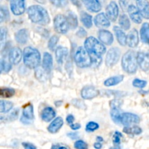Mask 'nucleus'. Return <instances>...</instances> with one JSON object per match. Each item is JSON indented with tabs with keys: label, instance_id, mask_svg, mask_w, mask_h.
I'll return each mask as SVG.
<instances>
[{
	"label": "nucleus",
	"instance_id": "nucleus-28",
	"mask_svg": "<svg viewBox=\"0 0 149 149\" xmlns=\"http://www.w3.org/2000/svg\"><path fill=\"white\" fill-rule=\"evenodd\" d=\"M123 75L115 76V77H110V78L107 79L104 81V85L106 86V87H111V86L116 85V84L122 82V81H123Z\"/></svg>",
	"mask_w": 149,
	"mask_h": 149
},
{
	"label": "nucleus",
	"instance_id": "nucleus-29",
	"mask_svg": "<svg viewBox=\"0 0 149 149\" xmlns=\"http://www.w3.org/2000/svg\"><path fill=\"white\" fill-rule=\"evenodd\" d=\"M23 116L29 120H32L34 119L33 107L31 103H29L24 106L23 109Z\"/></svg>",
	"mask_w": 149,
	"mask_h": 149
},
{
	"label": "nucleus",
	"instance_id": "nucleus-56",
	"mask_svg": "<svg viewBox=\"0 0 149 149\" xmlns=\"http://www.w3.org/2000/svg\"><path fill=\"white\" fill-rule=\"evenodd\" d=\"M119 4H121V7H122V8H123V10L124 9H125V7H126L127 6H126V4H128V2L127 1H119Z\"/></svg>",
	"mask_w": 149,
	"mask_h": 149
},
{
	"label": "nucleus",
	"instance_id": "nucleus-54",
	"mask_svg": "<svg viewBox=\"0 0 149 149\" xmlns=\"http://www.w3.org/2000/svg\"><path fill=\"white\" fill-rule=\"evenodd\" d=\"M51 149H68L65 146H61L59 145H53Z\"/></svg>",
	"mask_w": 149,
	"mask_h": 149
},
{
	"label": "nucleus",
	"instance_id": "nucleus-40",
	"mask_svg": "<svg viewBox=\"0 0 149 149\" xmlns=\"http://www.w3.org/2000/svg\"><path fill=\"white\" fill-rule=\"evenodd\" d=\"M99 128V125L95 122H90L86 125V131L87 132H93Z\"/></svg>",
	"mask_w": 149,
	"mask_h": 149
},
{
	"label": "nucleus",
	"instance_id": "nucleus-5",
	"mask_svg": "<svg viewBox=\"0 0 149 149\" xmlns=\"http://www.w3.org/2000/svg\"><path fill=\"white\" fill-rule=\"evenodd\" d=\"M76 64L79 68H87L92 65V59L90 53L83 47H79L74 56Z\"/></svg>",
	"mask_w": 149,
	"mask_h": 149
},
{
	"label": "nucleus",
	"instance_id": "nucleus-15",
	"mask_svg": "<svg viewBox=\"0 0 149 149\" xmlns=\"http://www.w3.org/2000/svg\"><path fill=\"white\" fill-rule=\"evenodd\" d=\"M99 40L106 45H112L113 42V36L110 31L101 29L98 31Z\"/></svg>",
	"mask_w": 149,
	"mask_h": 149
},
{
	"label": "nucleus",
	"instance_id": "nucleus-31",
	"mask_svg": "<svg viewBox=\"0 0 149 149\" xmlns=\"http://www.w3.org/2000/svg\"><path fill=\"white\" fill-rule=\"evenodd\" d=\"M81 21L87 29H90L93 26V17L85 12H81Z\"/></svg>",
	"mask_w": 149,
	"mask_h": 149
},
{
	"label": "nucleus",
	"instance_id": "nucleus-32",
	"mask_svg": "<svg viewBox=\"0 0 149 149\" xmlns=\"http://www.w3.org/2000/svg\"><path fill=\"white\" fill-rule=\"evenodd\" d=\"M123 132L127 135H138L142 133L143 130L139 127H125L123 130Z\"/></svg>",
	"mask_w": 149,
	"mask_h": 149
},
{
	"label": "nucleus",
	"instance_id": "nucleus-50",
	"mask_svg": "<svg viewBox=\"0 0 149 149\" xmlns=\"http://www.w3.org/2000/svg\"><path fill=\"white\" fill-rule=\"evenodd\" d=\"M68 136L72 140H77L79 138V133H76V132H71V133H68Z\"/></svg>",
	"mask_w": 149,
	"mask_h": 149
},
{
	"label": "nucleus",
	"instance_id": "nucleus-37",
	"mask_svg": "<svg viewBox=\"0 0 149 149\" xmlns=\"http://www.w3.org/2000/svg\"><path fill=\"white\" fill-rule=\"evenodd\" d=\"M9 17H10V15H9V12L7 9L1 6L0 7V22L2 23L4 20L9 19Z\"/></svg>",
	"mask_w": 149,
	"mask_h": 149
},
{
	"label": "nucleus",
	"instance_id": "nucleus-22",
	"mask_svg": "<svg viewBox=\"0 0 149 149\" xmlns=\"http://www.w3.org/2000/svg\"><path fill=\"white\" fill-rule=\"evenodd\" d=\"M63 125V119L60 117V116H58V117L55 118L52 121V122H51L50 125L48 126L47 130L50 133H56L59 131V130L61 129Z\"/></svg>",
	"mask_w": 149,
	"mask_h": 149
},
{
	"label": "nucleus",
	"instance_id": "nucleus-26",
	"mask_svg": "<svg viewBox=\"0 0 149 149\" xmlns=\"http://www.w3.org/2000/svg\"><path fill=\"white\" fill-rule=\"evenodd\" d=\"M15 38V40L17 43L20 44V45H25L27 42L28 38H29L28 31L24 29H20L18 31L16 32Z\"/></svg>",
	"mask_w": 149,
	"mask_h": 149
},
{
	"label": "nucleus",
	"instance_id": "nucleus-51",
	"mask_svg": "<svg viewBox=\"0 0 149 149\" xmlns=\"http://www.w3.org/2000/svg\"><path fill=\"white\" fill-rule=\"evenodd\" d=\"M74 119H75V118H74V116H73L72 114H69L68 115V116L66 117V122H68V124H70V125H72L73 122H74Z\"/></svg>",
	"mask_w": 149,
	"mask_h": 149
},
{
	"label": "nucleus",
	"instance_id": "nucleus-48",
	"mask_svg": "<svg viewBox=\"0 0 149 149\" xmlns=\"http://www.w3.org/2000/svg\"><path fill=\"white\" fill-rule=\"evenodd\" d=\"M22 145L24 147V149H36V147L30 143H23Z\"/></svg>",
	"mask_w": 149,
	"mask_h": 149
},
{
	"label": "nucleus",
	"instance_id": "nucleus-35",
	"mask_svg": "<svg viewBox=\"0 0 149 149\" xmlns=\"http://www.w3.org/2000/svg\"><path fill=\"white\" fill-rule=\"evenodd\" d=\"M15 91L14 89L13 88H9V87H1V90H0V95L1 97H4V98H8V97H13L15 95Z\"/></svg>",
	"mask_w": 149,
	"mask_h": 149
},
{
	"label": "nucleus",
	"instance_id": "nucleus-44",
	"mask_svg": "<svg viewBox=\"0 0 149 149\" xmlns=\"http://www.w3.org/2000/svg\"><path fill=\"white\" fill-rule=\"evenodd\" d=\"M72 103L74 106L79 108V109H85L86 106L84 104V103L83 101H81V100H79V99H74L72 100Z\"/></svg>",
	"mask_w": 149,
	"mask_h": 149
},
{
	"label": "nucleus",
	"instance_id": "nucleus-53",
	"mask_svg": "<svg viewBox=\"0 0 149 149\" xmlns=\"http://www.w3.org/2000/svg\"><path fill=\"white\" fill-rule=\"evenodd\" d=\"M20 121H21L22 123H24V124H26V125H29V124L31 123V122L30 120H29V119H26V118H24L23 116H22V118L20 119Z\"/></svg>",
	"mask_w": 149,
	"mask_h": 149
},
{
	"label": "nucleus",
	"instance_id": "nucleus-52",
	"mask_svg": "<svg viewBox=\"0 0 149 149\" xmlns=\"http://www.w3.org/2000/svg\"><path fill=\"white\" fill-rule=\"evenodd\" d=\"M70 127H71V129L74 130H79L81 128V125L79 123L72 124V125H70Z\"/></svg>",
	"mask_w": 149,
	"mask_h": 149
},
{
	"label": "nucleus",
	"instance_id": "nucleus-8",
	"mask_svg": "<svg viewBox=\"0 0 149 149\" xmlns=\"http://www.w3.org/2000/svg\"><path fill=\"white\" fill-rule=\"evenodd\" d=\"M121 51L118 47L111 48L106 57V64L108 67H112L117 63L120 58Z\"/></svg>",
	"mask_w": 149,
	"mask_h": 149
},
{
	"label": "nucleus",
	"instance_id": "nucleus-16",
	"mask_svg": "<svg viewBox=\"0 0 149 149\" xmlns=\"http://www.w3.org/2000/svg\"><path fill=\"white\" fill-rule=\"evenodd\" d=\"M22 59V51L19 47H14L10 51L9 53V61L12 64L19 63Z\"/></svg>",
	"mask_w": 149,
	"mask_h": 149
},
{
	"label": "nucleus",
	"instance_id": "nucleus-3",
	"mask_svg": "<svg viewBox=\"0 0 149 149\" xmlns=\"http://www.w3.org/2000/svg\"><path fill=\"white\" fill-rule=\"evenodd\" d=\"M122 67L128 74L135 73L138 68V61L135 52L129 50L124 55L122 60Z\"/></svg>",
	"mask_w": 149,
	"mask_h": 149
},
{
	"label": "nucleus",
	"instance_id": "nucleus-23",
	"mask_svg": "<svg viewBox=\"0 0 149 149\" xmlns=\"http://www.w3.org/2000/svg\"><path fill=\"white\" fill-rule=\"evenodd\" d=\"M113 31H114V33L116 34L118 42L122 46H125L127 44V36H126L125 32L122 30L121 28L118 27V26H114Z\"/></svg>",
	"mask_w": 149,
	"mask_h": 149
},
{
	"label": "nucleus",
	"instance_id": "nucleus-25",
	"mask_svg": "<svg viewBox=\"0 0 149 149\" xmlns=\"http://www.w3.org/2000/svg\"><path fill=\"white\" fill-rule=\"evenodd\" d=\"M52 57L49 52H45L43 56V61H42V66L46 72H50L52 68Z\"/></svg>",
	"mask_w": 149,
	"mask_h": 149
},
{
	"label": "nucleus",
	"instance_id": "nucleus-30",
	"mask_svg": "<svg viewBox=\"0 0 149 149\" xmlns=\"http://www.w3.org/2000/svg\"><path fill=\"white\" fill-rule=\"evenodd\" d=\"M66 18L68 20V24L71 29H75L78 26V20H77V15L73 12H68L66 15Z\"/></svg>",
	"mask_w": 149,
	"mask_h": 149
},
{
	"label": "nucleus",
	"instance_id": "nucleus-2",
	"mask_svg": "<svg viewBox=\"0 0 149 149\" xmlns=\"http://www.w3.org/2000/svg\"><path fill=\"white\" fill-rule=\"evenodd\" d=\"M41 55L39 51L32 47H27L23 50V62L27 67L36 68L40 63Z\"/></svg>",
	"mask_w": 149,
	"mask_h": 149
},
{
	"label": "nucleus",
	"instance_id": "nucleus-41",
	"mask_svg": "<svg viewBox=\"0 0 149 149\" xmlns=\"http://www.w3.org/2000/svg\"><path fill=\"white\" fill-rule=\"evenodd\" d=\"M123 138L122 134L119 132H115L114 135L113 137V142L116 146H119V145L121 143V140Z\"/></svg>",
	"mask_w": 149,
	"mask_h": 149
},
{
	"label": "nucleus",
	"instance_id": "nucleus-45",
	"mask_svg": "<svg viewBox=\"0 0 149 149\" xmlns=\"http://www.w3.org/2000/svg\"><path fill=\"white\" fill-rule=\"evenodd\" d=\"M0 41H1V46L2 47L4 42H5L6 38H7V30L5 28L1 27V33H0Z\"/></svg>",
	"mask_w": 149,
	"mask_h": 149
},
{
	"label": "nucleus",
	"instance_id": "nucleus-43",
	"mask_svg": "<svg viewBox=\"0 0 149 149\" xmlns=\"http://www.w3.org/2000/svg\"><path fill=\"white\" fill-rule=\"evenodd\" d=\"M19 114V109H15L12 111V113H10V114L9 116H7V120L10 121V122H13V121L16 120L18 117Z\"/></svg>",
	"mask_w": 149,
	"mask_h": 149
},
{
	"label": "nucleus",
	"instance_id": "nucleus-57",
	"mask_svg": "<svg viewBox=\"0 0 149 149\" xmlns=\"http://www.w3.org/2000/svg\"><path fill=\"white\" fill-rule=\"evenodd\" d=\"M97 141H98L99 143H100V142H103V138H101V137H97Z\"/></svg>",
	"mask_w": 149,
	"mask_h": 149
},
{
	"label": "nucleus",
	"instance_id": "nucleus-38",
	"mask_svg": "<svg viewBox=\"0 0 149 149\" xmlns=\"http://www.w3.org/2000/svg\"><path fill=\"white\" fill-rule=\"evenodd\" d=\"M147 81L145 80H141L139 79H135L132 81V85L137 88H143L146 86Z\"/></svg>",
	"mask_w": 149,
	"mask_h": 149
},
{
	"label": "nucleus",
	"instance_id": "nucleus-11",
	"mask_svg": "<svg viewBox=\"0 0 149 149\" xmlns=\"http://www.w3.org/2000/svg\"><path fill=\"white\" fill-rule=\"evenodd\" d=\"M10 9L14 15H20L25 12V1L23 0H12L10 1Z\"/></svg>",
	"mask_w": 149,
	"mask_h": 149
},
{
	"label": "nucleus",
	"instance_id": "nucleus-14",
	"mask_svg": "<svg viewBox=\"0 0 149 149\" xmlns=\"http://www.w3.org/2000/svg\"><path fill=\"white\" fill-rule=\"evenodd\" d=\"M95 24L97 27L100 28V29H106L110 26V20L108 18L107 16L103 13H99L98 15L95 17Z\"/></svg>",
	"mask_w": 149,
	"mask_h": 149
},
{
	"label": "nucleus",
	"instance_id": "nucleus-17",
	"mask_svg": "<svg viewBox=\"0 0 149 149\" xmlns=\"http://www.w3.org/2000/svg\"><path fill=\"white\" fill-rule=\"evenodd\" d=\"M128 13L132 19V21L135 22L137 24H139L142 22V16H141V13H140L139 10L137 8L136 6H134L133 4H131L128 7Z\"/></svg>",
	"mask_w": 149,
	"mask_h": 149
},
{
	"label": "nucleus",
	"instance_id": "nucleus-13",
	"mask_svg": "<svg viewBox=\"0 0 149 149\" xmlns=\"http://www.w3.org/2000/svg\"><path fill=\"white\" fill-rule=\"evenodd\" d=\"M99 95V91L94 87L87 86L84 87L81 91V95L83 99L86 100H91L95 98Z\"/></svg>",
	"mask_w": 149,
	"mask_h": 149
},
{
	"label": "nucleus",
	"instance_id": "nucleus-4",
	"mask_svg": "<svg viewBox=\"0 0 149 149\" xmlns=\"http://www.w3.org/2000/svg\"><path fill=\"white\" fill-rule=\"evenodd\" d=\"M84 47L90 54L100 55L106 52V48L100 41H98L93 36H90L84 42Z\"/></svg>",
	"mask_w": 149,
	"mask_h": 149
},
{
	"label": "nucleus",
	"instance_id": "nucleus-36",
	"mask_svg": "<svg viewBox=\"0 0 149 149\" xmlns=\"http://www.w3.org/2000/svg\"><path fill=\"white\" fill-rule=\"evenodd\" d=\"M1 73H7L12 69V64L3 59L1 60Z\"/></svg>",
	"mask_w": 149,
	"mask_h": 149
},
{
	"label": "nucleus",
	"instance_id": "nucleus-24",
	"mask_svg": "<svg viewBox=\"0 0 149 149\" xmlns=\"http://www.w3.org/2000/svg\"><path fill=\"white\" fill-rule=\"evenodd\" d=\"M55 111L52 107H47L43 109L41 114L42 120L45 122H49L52 120L55 116Z\"/></svg>",
	"mask_w": 149,
	"mask_h": 149
},
{
	"label": "nucleus",
	"instance_id": "nucleus-27",
	"mask_svg": "<svg viewBox=\"0 0 149 149\" xmlns=\"http://www.w3.org/2000/svg\"><path fill=\"white\" fill-rule=\"evenodd\" d=\"M141 39L143 43L149 45V23H144L141 29Z\"/></svg>",
	"mask_w": 149,
	"mask_h": 149
},
{
	"label": "nucleus",
	"instance_id": "nucleus-58",
	"mask_svg": "<svg viewBox=\"0 0 149 149\" xmlns=\"http://www.w3.org/2000/svg\"><path fill=\"white\" fill-rule=\"evenodd\" d=\"M110 149H121L119 148V146H115V147H112V148H111Z\"/></svg>",
	"mask_w": 149,
	"mask_h": 149
},
{
	"label": "nucleus",
	"instance_id": "nucleus-20",
	"mask_svg": "<svg viewBox=\"0 0 149 149\" xmlns=\"http://www.w3.org/2000/svg\"><path fill=\"white\" fill-rule=\"evenodd\" d=\"M139 43V36L138 31L135 29H132L127 36V45L130 47H136Z\"/></svg>",
	"mask_w": 149,
	"mask_h": 149
},
{
	"label": "nucleus",
	"instance_id": "nucleus-18",
	"mask_svg": "<svg viewBox=\"0 0 149 149\" xmlns=\"http://www.w3.org/2000/svg\"><path fill=\"white\" fill-rule=\"evenodd\" d=\"M137 8L139 10L141 16L146 19H149V2L148 1L139 0L136 1Z\"/></svg>",
	"mask_w": 149,
	"mask_h": 149
},
{
	"label": "nucleus",
	"instance_id": "nucleus-34",
	"mask_svg": "<svg viewBox=\"0 0 149 149\" xmlns=\"http://www.w3.org/2000/svg\"><path fill=\"white\" fill-rule=\"evenodd\" d=\"M13 103L10 101L1 100L0 101V111L1 113H7L13 109Z\"/></svg>",
	"mask_w": 149,
	"mask_h": 149
},
{
	"label": "nucleus",
	"instance_id": "nucleus-9",
	"mask_svg": "<svg viewBox=\"0 0 149 149\" xmlns=\"http://www.w3.org/2000/svg\"><path fill=\"white\" fill-rule=\"evenodd\" d=\"M140 117L132 113H123L121 117V124L126 127H130L135 124L140 123Z\"/></svg>",
	"mask_w": 149,
	"mask_h": 149
},
{
	"label": "nucleus",
	"instance_id": "nucleus-42",
	"mask_svg": "<svg viewBox=\"0 0 149 149\" xmlns=\"http://www.w3.org/2000/svg\"><path fill=\"white\" fill-rule=\"evenodd\" d=\"M74 148L76 149H88V145L84 141L79 140L74 143Z\"/></svg>",
	"mask_w": 149,
	"mask_h": 149
},
{
	"label": "nucleus",
	"instance_id": "nucleus-7",
	"mask_svg": "<svg viewBox=\"0 0 149 149\" xmlns=\"http://www.w3.org/2000/svg\"><path fill=\"white\" fill-rule=\"evenodd\" d=\"M123 102L122 100L119 99H114L111 100L110 103V106L111 111V116L112 120L116 124H120L121 117H122V111H121V106Z\"/></svg>",
	"mask_w": 149,
	"mask_h": 149
},
{
	"label": "nucleus",
	"instance_id": "nucleus-33",
	"mask_svg": "<svg viewBox=\"0 0 149 149\" xmlns=\"http://www.w3.org/2000/svg\"><path fill=\"white\" fill-rule=\"evenodd\" d=\"M119 23L120 25L121 28L125 31L130 29L131 26L130 19L128 18L127 15H122L120 16L119 20Z\"/></svg>",
	"mask_w": 149,
	"mask_h": 149
},
{
	"label": "nucleus",
	"instance_id": "nucleus-21",
	"mask_svg": "<svg viewBox=\"0 0 149 149\" xmlns=\"http://www.w3.org/2000/svg\"><path fill=\"white\" fill-rule=\"evenodd\" d=\"M68 54V49L63 47H58L55 51V57H56L57 62L62 65L64 61L66 59Z\"/></svg>",
	"mask_w": 149,
	"mask_h": 149
},
{
	"label": "nucleus",
	"instance_id": "nucleus-10",
	"mask_svg": "<svg viewBox=\"0 0 149 149\" xmlns=\"http://www.w3.org/2000/svg\"><path fill=\"white\" fill-rule=\"evenodd\" d=\"M119 15V7L115 1H111L106 7V16L109 20L116 21Z\"/></svg>",
	"mask_w": 149,
	"mask_h": 149
},
{
	"label": "nucleus",
	"instance_id": "nucleus-12",
	"mask_svg": "<svg viewBox=\"0 0 149 149\" xmlns=\"http://www.w3.org/2000/svg\"><path fill=\"white\" fill-rule=\"evenodd\" d=\"M137 61L140 68L144 71H149V53L138 52L137 55Z\"/></svg>",
	"mask_w": 149,
	"mask_h": 149
},
{
	"label": "nucleus",
	"instance_id": "nucleus-6",
	"mask_svg": "<svg viewBox=\"0 0 149 149\" xmlns=\"http://www.w3.org/2000/svg\"><path fill=\"white\" fill-rule=\"evenodd\" d=\"M54 28L58 33H66L70 28L66 17L63 15H57L54 19Z\"/></svg>",
	"mask_w": 149,
	"mask_h": 149
},
{
	"label": "nucleus",
	"instance_id": "nucleus-47",
	"mask_svg": "<svg viewBox=\"0 0 149 149\" xmlns=\"http://www.w3.org/2000/svg\"><path fill=\"white\" fill-rule=\"evenodd\" d=\"M51 3L55 4L56 7H63L65 4H67V1H50Z\"/></svg>",
	"mask_w": 149,
	"mask_h": 149
},
{
	"label": "nucleus",
	"instance_id": "nucleus-49",
	"mask_svg": "<svg viewBox=\"0 0 149 149\" xmlns=\"http://www.w3.org/2000/svg\"><path fill=\"white\" fill-rule=\"evenodd\" d=\"M86 35H87V32H86V31L84 30V29H82V28H80L78 32H77V36L80 38H83L84 37V36H86Z\"/></svg>",
	"mask_w": 149,
	"mask_h": 149
},
{
	"label": "nucleus",
	"instance_id": "nucleus-46",
	"mask_svg": "<svg viewBox=\"0 0 149 149\" xmlns=\"http://www.w3.org/2000/svg\"><path fill=\"white\" fill-rule=\"evenodd\" d=\"M36 76L37 77V79H39L41 81H45V79H44V72L42 69H37L36 71Z\"/></svg>",
	"mask_w": 149,
	"mask_h": 149
},
{
	"label": "nucleus",
	"instance_id": "nucleus-39",
	"mask_svg": "<svg viewBox=\"0 0 149 149\" xmlns=\"http://www.w3.org/2000/svg\"><path fill=\"white\" fill-rule=\"evenodd\" d=\"M58 40H59L58 36H55H55H52L49 39V42H48V47H49V49H51V50H53L55 47L56 46L57 43L58 42Z\"/></svg>",
	"mask_w": 149,
	"mask_h": 149
},
{
	"label": "nucleus",
	"instance_id": "nucleus-1",
	"mask_svg": "<svg viewBox=\"0 0 149 149\" xmlns=\"http://www.w3.org/2000/svg\"><path fill=\"white\" fill-rule=\"evenodd\" d=\"M28 15L33 23L40 25H47L50 21L47 11L39 5H32L28 9Z\"/></svg>",
	"mask_w": 149,
	"mask_h": 149
},
{
	"label": "nucleus",
	"instance_id": "nucleus-19",
	"mask_svg": "<svg viewBox=\"0 0 149 149\" xmlns=\"http://www.w3.org/2000/svg\"><path fill=\"white\" fill-rule=\"evenodd\" d=\"M86 8L92 13H98L101 10V4L97 0H86L82 1Z\"/></svg>",
	"mask_w": 149,
	"mask_h": 149
},
{
	"label": "nucleus",
	"instance_id": "nucleus-55",
	"mask_svg": "<svg viewBox=\"0 0 149 149\" xmlns=\"http://www.w3.org/2000/svg\"><path fill=\"white\" fill-rule=\"evenodd\" d=\"M94 148L96 149H100L102 148V144L100 143L97 142V143H94Z\"/></svg>",
	"mask_w": 149,
	"mask_h": 149
}]
</instances>
